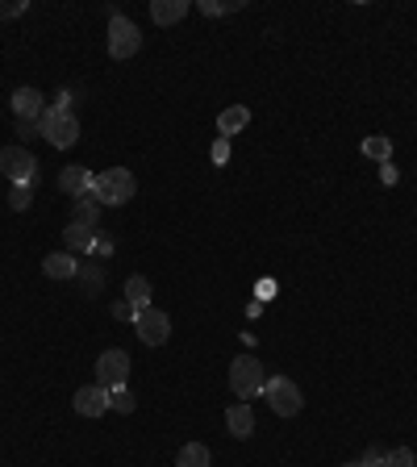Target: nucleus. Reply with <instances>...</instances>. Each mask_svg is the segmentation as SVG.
Here are the masks:
<instances>
[{"label": "nucleus", "instance_id": "nucleus-16", "mask_svg": "<svg viewBox=\"0 0 417 467\" xmlns=\"http://www.w3.org/2000/svg\"><path fill=\"white\" fill-rule=\"evenodd\" d=\"M247 125H250V109H247V105H230V109L217 117V134H222V138H234V134H242Z\"/></svg>", "mask_w": 417, "mask_h": 467}, {"label": "nucleus", "instance_id": "nucleus-15", "mask_svg": "<svg viewBox=\"0 0 417 467\" xmlns=\"http://www.w3.org/2000/svg\"><path fill=\"white\" fill-rule=\"evenodd\" d=\"M188 13V0H151V17L154 26H176Z\"/></svg>", "mask_w": 417, "mask_h": 467}, {"label": "nucleus", "instance_id": "nucleus-25", "mask_svg": "<svg viewBox=\"0 0 417 467\" xmlns=\"http://www.w3.org/2000/svg\"><path fill=\"white\" fill-rule=\"evenodd\" d=\"M21 13H26V0H9V4L0 0V17H21Z\"/></svg>", "mask_w": 417, "mask_h": 467}, {"label": "nucleus", "instance_id": "nucleus-21", "mask_svg": "<svg viewBox=\"0 0 417 467\" xmlns=\"http://www.w3.org/2000/svg\"><path fill=\"white\" fill-rule=\"evenodd\" d=\"M109 409L134 413V392H130V388H113V392H109Z\"/></svg>", "mask_w": 417, "mask_h": 467}, {"label": "nucleus", "instance_id": "nucleus-1", "mask_svg": "<svg viewBox=\"0 0 417 467\" xmlns=\"http://www.w3.org/2000/svg\"><path fill=\"white\" fill-rule=\"evenodd\" d=\"M92 188H97L100 205H125V201H134V193H138V179H134L130 167H109V171H100L92 179Z\"/></svg>", "mask_w": 417, "mask_h": 467}, {"label": "nucleus", "instance_id": "nucleus-22", "mask_svg": "<svg viewBox=\"0 0 417 467\" xmlns=\"http://www.w3.org/2000/svg\"><path fill=\"white\" fill-rule=\"evenodd\" d=\"M384 467H417V455L409 447H397V451L384 455Z\"/></svg>", "mask_w": 417, "mask_h": 467}, {"label": "nucleus", "instance_id": "nucleus-3", "mask_svg": "<svg viewBox=\"0 0 417 467\" xmlns=\"http://www.w3.org/2000/svg\"><path fill=\"white\" fill-rule=\"evenodd\" d=\"M42 138H46L55 151L75 146V138H80V122H75V113H63V109H55V105H46V113H42Z\"/></svg>", "mask_w": 417, "mask_h": 467}, {"label": "nucleus", "instance_id": "nucleus-10", "mask_svg": "<svg viewBox=\"0 0 417 467\" xmlns=\"http://www.w3.org/2000/svg\"><path fill=\"white\" fill-rule=\"evenodd\" d=\"M100 196L97 188H88V193H80L75 201H71V226H83V230H97V218H100Z\"/></svg>", "mask_w": 417, "mask_h": 467}, {"label": "nucleus", "instance_id": "nucleus-26", "mask_svg": "<svg viewBox=\"0 0 417 467\" xmlns=\"http://www.w3.org/2000/svg\"><path fill=\"white\" fill-rule=\"evenodd\" d=\"M17 138H42V122H17Z\"/></svg>", "mask_w": 417, "mask_h": 467}, {"label": "nucleus", "instance_id": "nucleus-7", "mask_svg": "<svg viewBox=\"0 0 417 467\" xmlns=\"http://www.w3.org/2000/svg\"><path fill=\"white\" fill-rule=\"evenodd\" d=\"M125 380H130V355L113 346V351H105L97 359V384L113 392V388H125Z\"/></svg>", "mask_w": 417, "mask_h": 467}, {"label": "nucleus", "instance_id": "nucleus-19", "mask_svg": "<svg viewBox=\"0 0 417 467\" xmlns=\"http://www.w3.org/2000/svg\"><path fill=\"white\" fill-rule=\"evenodd\" d=\"M213 463V455H208L205 442H188L180 451V459H176V467H208Z\"/></svg>", "mask_w": 417, "mask_h": 467}, {"label": "nucleus", "instance_id": "nucleus-17", "mask_svg": "<svg viewBox=\"0 0 417 467\" xmlns=\"http://www.w3.org/2000/svg\"><path fill=\"white\" fill-rule=\"evenodd\" d=\"M125 305L142 313V309H151V280H142V275H130L125 280Z\"/></svg>", "mask_w": 417, "mask_h": 467}, {"label": "nucleus", "instance_id": "nucleus-28", "mask_svg": "<svg viewBox=\"0 0 417 467\" xmlns=\"http://www.w3.org/2000/svg\"><path fill=\"white\" fill-rule=\"evenodd\" d=\"M201 13H205V17H217V13H222V4H213V0H201Z\"/></svg>", "mask_w": 417, "mask_h": 467}, {"label": "nucleus", "instance_id": "nucleus-2", "mask_svg": "<svg viewBox=\"0 0 417 467\" xmlns=\"http://www.w3.org/2000/svg\"><path fill=\"white\" fill-rule=\"evenodd\" d=\"M267 384V376H264V363L255 355H238L234 363H230V388H234V397L238 400H250V397H259Z\"/></svg>", "mask_w": 417, "mask_h": 467}, {"label": "nucleus", "instance_id": "nucleus-24", "mask_svg": "<svg viewBox=\"0 0 417 467\" xmlns=\"http://www.w3.org/2000/svg\"><path fill=\"white\" fill-rule=\"evenodd\" d=\"M384 455H389V451H380V447H367L359 463H363V467H384Z\"/></svg>", "mask_w": 417, "mask_h": 467}, {"label": "nucleus", "instance_id": "nucleus-8", "mask_svg": "<svg viewBox=\"0 0 417 467\" xmlns=\"http://www.w3.org/2000/svg\"><path fill=\"white\" fill-rule=\"evenodd\" d=\"M134 330H138V338L146 346H163L167 334H171V317H167L163 309H142V313L134 317Z\"/></svg>", "mask_w": 417, "mask_h": 467}, {"label": "nucleus", "instance_id": "nucleus-14", "mask_svg": "<svg viewBox=\"0 0 417 467\" xmlns=\"http://www.w3.org/2000/svg\"><path fill=\"white\" fill-rule=\"evenodd\" d=\"M42 272L51 275V280H75V275H80V263H75V255L59 250V255H46V259H42Z\"/></svg>", "mask_w": 417, "mask_h": 467}, {"label": "nucleus", "instance_id": "nucleus-11", "mask_svg": "<svg viewBox=\"0 0 417 467\" xmlns=\"http://www.w3.org/2000/svg\"><path fill=\"white\" fill-rule=\"evenodd\" d=\"M9 105H13L17 122H42V113H46V105H42V92H38V88H17Z\"/></svg>", "mask_w": 417, "mask_h": 467}, {"label": "nucleus", "instance_id": "nucleus-12", "mask_svg": "<svg viewBox=\"0 0 417 467\" xmlns=\"http://www.w3.org/2000/svg\"><path fill=\"white\" fill-rule=\"evenodd\" d=\"M92 171H88V167H80V163H71V167H63V171H59V188H63V193L71 196V201H75V196L80 193H88V188H92Z\"/></svg>", "mask_w": 417, "mask_h": 467}, {"label": "nucleus", "instance_id": "nucleus-13", "mask_svg": "<svg viewBox=\"0 0 417 467\" xmlns=\"http://www.w3.org/2000/svg\"><path fill=\"white\" fill-rule=\"evenodd\" d=\"M225 426H230L234 439H250V434H255V413H250L247 400H238V405L225 409Z\"/></svg>", "mask_w": 417, "mask_h": 467}, {"label": "nucleus", "instance_id": "nucleus-5", "mask_svg": "<svg viewBox=\"0 0 417 467\" xmlns=\"http://www.w3.org/2000/svg\"><path fill=\"white\" fill-rule=\"evenodd\" d=\"M264 397H267V405H271V413H276V417H296V413H301V405H305L301 388L292 384L288 376H276V380H267V384H264Z\"/></svg>", "mask_w": 417, "mask_h": 467}, {"label": "nucleus", "instance_id": "nucleus-6", "mask_svg": "<svg viewBox=\"0 0 417 467\" xmlns=\"http://www.w3.org/2000/svg\"><path fill=\"white\" fill-rule=\"evenodd\" d=\"M0 171H4L9 184H34V176H38V159H34L26 146H4V151H0Z\"/></svg>", "mask_w": 417, "mask_h": 467}, {"label": "nucleus", "instance_id": "nucleus-27", "mask_svg": "<svg viewBox=\"0 0 417 467\" xmlns=\"http://www.w3.org/2000/svg\"><path fill=\"white\" fill-rule=\"evenodd\" d=\"M213 159H217V163H225V159H230V138H222V142L213 146Z\"/></svg>", "mask_w": 417, "mask_h": 467}, {"label": "nucleus", "instance_id": "nucleus-18", "mask_svg": "<svg viewBox=\"0 0 417 467\" xmlns=\"http://www.w3.org/2000/svg\"><path fill=\"white\" fill-rule=\"evenodd\" d=\"M63 242H67V255L92 250V247H97V230H83V226H67V230H63Z\"/></svg>", "mask_w": 417, "mask_h": 467}, {"label": "nucleus", "instance_id": "nucleus-4", "mask_svg": "<svg viewBox=\"0 0 417 467\" xmlns=\"http://www.w3.org/2000/svg\"><path fill=\"white\" fill-rule=\"evenodd\" d=\"M138 51H142V29L113 9L109 13V59H134Z\"/></svg>", "mask_w": 417, "mask_h": 467}, {"label": "nucleus", "instance_id": "nucleus-29", "mask_svg": "<svg viewBox=\"0 0 417 467\" xmlns=\"http://www.w3.org/2000/svg\"><path fill=\"white\" fill-rule=\"evenodd\" d=\"M342 467H363V463H342Z\"/></svg>", "mask_w": 417, "mask_h": 467}, {"label": "nucleus", "instance_id": "nucleus-9", "mask_svg": "<svg viewBox=\"0 0 417 467\" xmlns=\"http://www.w3.org/2000/svg\"><path fill=\"white\" fill-rule=\"evenodd\" d=\"M75 413L80 417H105L109 413V388H100V384H88V388H75Z\"/></svg>", "mask_w": 417, "mask_h": 467}, {"label": "nucleus", "instance_id": "nucleus-20", "mask_svg": "<svg viewBox=\"0 0 417 467\" xmlns=\"http://www.w3.org/2000/svg\"><path fill=\"white\" fill-rule=\"evenodd\" d=\"M363 154H367V159H375V163H389L392 159V142L389 138H367V142H363Z\"/></svg>", "mask_w": 417, "mask_h": 467}, {"label": "nucleus", "instance_id": "nucleus-23", "mask_svg": "<svg viewBox=\"0 0 417 467\" xmlns=\"http://www.w3.org/2000/svg\"><path fill=\"white\" fill-rule=\"evenodd\" d=\"M29 201H34V193H29V184H13V193H9V205L17 209V213H26Z\"/></svg>", "mask_w": 417, "mask_h": 467}]
</instances>
